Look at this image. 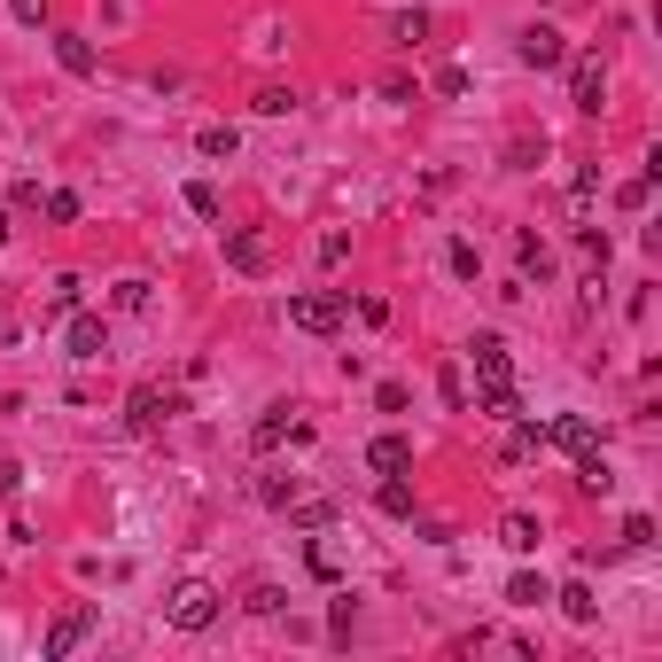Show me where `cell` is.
<instances>
[{
  "instance_id": "cell-17",
  "label": "cell",
  "mask_w": 662,
  "mask_h": 662,
  "mask_svg": "<svg viewBox=\"0 0 662 662\" xmlns=\"http://www.w3.org/2000/svg\"><path fill=\"white\" fill-rule=\"evenodd\" d=\"M429 32H437V16H429V9H397V16H390V47H405V55L422 47Z\"/></svg>"
},
{
  "instance_id": "cell-38",
  "label": "cell",
  "mask_w": 662,
  "mask_h": 662,
  "mask_svg": "<svg viewBox=\"0 0 662 662\" xmlns=\"http://www.w3.org/2000/svg\"><path fill=\"white\" fill-rule=\"evenodd\" d=\"M624 546L647 553V546H654V515H624Z\"/></svg>"
},
{
  "instance_id": "cell-3",
  "label": "cell",
  "mask_w": 662,
  "mask_h": 662,
  "mask_svg": "<svg viewBox=\"0 0 662 662\" xmlns=\"http://www.w3.org/2000/svg\"><path fill=\"white\" fill-rule=\"evenodd\" d=\"M94 624H102V608L94 601H78V608H55V624H47V639H40V654L47 662H63V654H78L94 639Z\"/></svg>"
},
{
  "instance_id": "cell-29",
  "label": "cell",
  "mask_w": 662,
  "mask_h": 662,
  "mask_svg": "<svg viewBox=\"0 0 662 662\" xmlns=\"http://www.w3.org/2000/svg\"><path fill=\"white\" fill-rule=\"evenodd\" d=\"M110 304H117V312H148V304H156V289H148L141 273H125V281L110 289Z\"/></svg>"
},
{
  "instance_id": "cell-28",
  "label": "cell",
  "mask_w": 662,
  "mask_h": 662,
  "mask_svg": "<svg viewBox=\"0 0 662 662\" xmlns=\"http://www.w3.org/2000/svg\"><path fill=\"white\" fill-rule=\"evenodd\" d=\"M180 203H188L195 218H226V203H218V188H211V180H188V188H180Z\"/></svg>"
},
{
  "instance_id": "cell-2",
  "label": "cell",
  "mask_w": 662,
  "mask_h": 662,
  "mask_svg": "<svg viewBox=\"0 0 662 662\" xmlns=\"http://www.w3.org/2000/svg\"><path fill=\"white\" fill-rule=\"evenodd\" d=\"M344 312H351L344 289H296L289 296V327H304V336H344Z\"/></svg>"
},
{
  "instance_id": "cell-7",
  "label": "cell",
  "mask_w": 662,
  "mask_h": 662,
  "mask_svg": "<svg viewBox=\"0 0 662 662\" xmlns=\"http://www.w3.org/2000/svg\"><path fill=\"white\" fill-rule=\"evenodd\" d=\"M515 55H523V70H561V63H569V40H561L553 24H523Z\"/></svg>"
},
{
  "instance_id": "cell-12",
  "label": "cell",
  "mask_w": 662,
  "mask_h": 662,
  "mask_svg": "<svg viewBox=\"0 0 662 662\" xmlns=\"http://www.w3.org/2000/svg\"><path fill=\"white\" fill-rule=\"evenodd\" d=\"M530 452H546V422H530V413H515V422H507V445H500V460H507V468H523Z\"/></svg>"
},
{
  "instance_id": "cell-22",
  "label": "cell",
  "mask_w": 662,
  "mask_h": 662,
  "mask_svg": "<svg viewBox=\"0 0 662 662\" xmlns=\"http://www.w3.org/2000/svg\"><path fill=\"white\" fill-rule=\"evenodd\" d=\"M593 203H601V164H576V180H569V211H576V226L593 218Z\"/></svg>"
},
{
  "instance_id": "cell-34",
  "label": "cell",
  "mask_w": 662,
  "mask_h": 662,
  "mask_svg": "<svg viewBox=\"0 0 662 662\" xmlns=\"http://www.w3.org/2000/svg\"><path fill=\"white\" fill-rule=\"evenodd\" d=\"M250 110H258V117H289V110H296V94H289V87H258V102H250Z\"/></svg>"
},
{
  "instance_id": "cell-33",
  "label": "cell",
  "mask_w": 662,
  "mask_h": 662,
  "mask_svg": "<svg viewBox=\"0 0 662 662\" xmlns=\"http://www.w3.org/2000/svg\"><path fill=\"white\" fill-rule=\"evenodd\" d=\"M242 608H250V616H281L289 593H281V585H250V593H242Z\"/></svg>"
},
{
  "instance_id": "cell-5",
  "label": "cell",
  "mask_w": 662,
  "mask_h": 662,
  "mask_svg": "<svg viewBox=\"0 0 662 662\" xmlns=\"http://www.w3.org/2000/svg\"><path fill=\"white\" fill-rule=\"evenodd\" d=\"M63 351H70L78 367L110 359V319H102V312H63Z\"/></svg>"
},
{
  "instance_id": "cell-35",
  "label": "cell",
  "mask_w": 662,
  "mask_h": 662,
  "mask_svg": "<svg viewBox=\"0 0 662 662\" xmlns=\"http://www.w3.org/2000/svg\"><path fill=\"white\" fill-rule=\"evenodd\" d=\"M437 397H445L452 413H468V374H460V367H445V374H437Z\"/></svg>"
},
{
  "instance_id": "cell-23",
  "label": "cell",
  "mask_w": 662,
  "mask_h": 662,
  "mask_svg": "<svg viewBox=\"0 0 662 662\" xmlns=\"http://www.w3.org/2000/svg\"><path fill=\"white\" fill-rule=\"evenodd\" d=\"M475 405L491 413V422H515V413H523V390H515V382H483V390H475Z\"/></svg>"
},
{
  "instance_id": "cell-19",
  "label": "cell",
  "mask_w": 662,
  "mask_h": 662,
  "mask_svg": "<svg viewBox=\"0 0 662 662\" xmlns=\"http://www.w3.org/2000/svg\"><path fill=\"white\" fill-rule=\"evenodd\" d=\"M538 538H546V530H538V515H523V507H515V515H500V546H507V553H538Z\"/></svg>"
},
{
  "instance_id": "cell-16",
  "label": "cell",
  "mask_w": 662,
  "mask_h": 662,
  "mask_svg": "<svg viewBox=\"0 0 662 662\" xmlns=\"http://www.w3.org/2000/svg\"><path fill=\"white\" fill-rule=\"evenodd\" d=\"M55 63H63L70 78H94V40H87V32H55Z\"/></svg>"
},
{
  "instance_id": "cell-15",
  "label": "cell",
  "mask_w": 662,
  "mask_h": 662,
  "mask_svg": "<svg viewBox=\"0 0 662 662\" xmlns=\"http://www.w3.org/2000/svg\"><path fill=\"white\" fill-rule=\"evenodd\" d=\"M546 445H553V452H585V445H593V422H585V413H553V422H546Z\"/></svg>"
},
{
  "instance_id": "cell-13",
  "label": "cell",
  "mask_w": 662,
  "mask_h": 662,
  "mask_svg": "<svg viewBox=\"0 0 662 662\" xmlns=\"http://www.w3.org/2000/svg\"><path fill=\"white\" fill-rule=\"evenodd\" d=\"M553 608H561L569 624H601V593L585 585V576H569V585H553Z\"/></svg>"
},
{
  "instance_id": "cell-27",
  "label": "cell",
  "mask_w": 662,
  "mask_h": 662,
  "mask_svg": "<svg viewBox=\"0 0 662 662\" xmlns=\"http://www.w3.org/2000/svg\"><path fill=\"white\" fill-rule=\"evenodd\" d=\"M445 266H452L460 281H475V273H483V250H475L468 234H452V242H445Z\"/></svg>"
},
{
  "instance_id": "cell-21",
  "label": "cell",
  "mask_w": 662,
  "mask_h": 662,
  "mask_svg": "<svg viewBox=\"0 0 662 662\" xmlns=\"http://www.w3.org/2000/svg\"><path fill=\"white\" fill-rule=\"evenodd\" d=\"M546 601H553V585H546L538 569H515L507 576V608H546Z\"/></svg>"
},
{
  "instance_id": "cell-4",
  "label": "cell",
  "mask_w": 662,
  "mask_h": 662,
  "mask_svg": "<svg viewBox=\"0 0 662 662\" xmlns=\"http://www.w3.org/2000/svg\"><path fill=\"white\" fill-rule=\"evenodd\" d=\"M561 70H569V110H585V117H601V110H608V63H601V55L585 47V55H569Z\"/></svg>"
},
{
  "instance_id": "cell-8",
  "label": "cell",
  "mask_w": 662,
  "mask_h": 662,
  "mask_svg": "<svg viewBox=\"0 0 662 662\" xmlns=\"http://www.w3.org/2000/svg\"><path fill=\"white\" fill-rule=\"evenodd\" d=\"M289 413H296V405H266V413H258V429H250L258 452H273L281 437H289V445H312V422H289Z\"/></svg>"
},
{
  "instance_id": "cell-24",
  "label": "cell",
  "mask_w": 662,
  "mask_h": 662,
  "mask_svg": "<svg viewBox=\"0 0 662 662\" xmlns=\"http://www.w3.org/2000/svg\"><path fill=\"white\" fill-rule=\"evenodd\" d=\"M281 515H289V530H327V523H336V507H327V500H289Z\"/></svg>"
},
{
  "instance_id": "cell-36",
  "label": "cell",
  "mask_w": 662,
  "mask_h": 662,
  "mask_svg": "<svg viewBox=\"0 0 662 662\" xmlns=\"http://www.w3.org/2000/svg\"><path fill=\"white\" fill-rule=\"evenodd\" d=\"M304 569H312V576H319V585H336V576H344V569H336V553H327V546H319V538H312V546H304Z\"/></svg>"
},
{
  "instance_id": "cell-26",
  "label": "cell",
  "mask_w": 662,
  "mask_h": 662,
  "mask_svg": "<svg viewBox=\"0 0 662 662\" xmlns=\"http://www.w3.org/2000/svg\"><path fill=\"white\" fill-rule=\"evenodd\" d=\"M258 500H266V507H289V500H296V475H289V468H258Z\"/></svg>"
},
{
  "instance_id": "cell-37",
  "label": "cell",
  "mask_w": 662,
  "mask_h": 662,
  "mask_svg": "<svg viewBox=\"0 0 662 662\" xmlns=\"http://www.w3.org/2000/svg\"><path fill=\"white\" fill-rule=\"evenodd\" d=\"M468 87H475V78H468V63H445V70H437V94H445V102H460Z\"/></svg>"
},
{
  "instance_id": "cell-40",
  "label": "cell",
  "mask_w": 662,
  "mask_h": 662,
  "mask_svg": "<svg viewBox=\"0 0 662 662\" xmlns=\"http://www.w3.org/2000/svg\"><path fill=\"white\" fill-rule=\"evenodd\" d=\"M647 195H654V180H647V172H639V180H624V188H616V203H624V211H647Z\"/></svg>"
},
{
  "instance_id": "cell-31",
  "label": "cell",
  "mask_w": 662,
  "mask_h": 662,
  "mask_svg": "<svg viewBox=\"0 0 662 662\" xmlns=\"http://www.w3.org/2000/svg\"><path fill=\"white\" fill-rule=\"evenodd\" d=\"M40 211H47L55 226H78V211H87V203H78V188H55V195H40Z\"/></svg>"
},
{
  "instance_id": "cell-42",
  "label": "cell",
  "mask_w": 662,
  "mask_h": 662,
  "mask_svg": "<svg viewBox=\"0 0 662 662\" xmlns=\"http://www.w3.org/2000/svg\"><path fill=\"white\" fill-rule=\"evenodd\" d=\"M9 16L16 24H47V0H9Z\"/></svg>"
},
{
  "instance_id": "cell-20",
  "label": "cell",
  "mask_w": 662,
  "mask_h": 662,
  "mask_svg": "<svg viewBox=\"0 0 662 662\" xmlns=\"http://www.w3.org/2000/svg\"><path fill=\"white\" fill-rule=\"evenodd\" d=\"M374 507H382L390 523H405V515L422 507V500H413V483H405V475H382V483H374Z\"/></svg>"
},
{
  "instance_id": "cell-14",
  "label": "cell",
  "mask_w": 662,
  "mask_h": 662,
  "mask_svg": "<svg viewBox=\"0 0 662 662\" xmlns=\"http://www.w3.org/2000/svg\"><path fill=\"white\" fill-rule=\"evenodd\" d=\"M576 491H585V500H608V491H616V468L601 460V445L576 452Z\"/></svg>"
},
{
  "instance_id": "cell-39",
  "label": "cell",
  "mask_w": 662,
  "mask_h": 662,
  "mask_svg": "<svg viewBox=\"0 0 662 662\" xmlns=\"http://www.w3.org/2000/svg\"><path fill=\"white\" fill-rule=\"evenodd\" d=\"M344 258H351V234H344V226L319 234V266H344Z\"/></svg>"
},
{
  "instance_id": "cell-18",
  "label": "cell",
  "mask_w": 662,
  "mask_h": 662,
  "mask_svg": "<svg viewBox=\"0 0 662 662\" xmlns=\"http://www.w3.org/2000/svg\"><path fill=\"white\" fill-rule=\"evenodd\" d=\"M515 266H523V281H553V250H546V242H538L530 226L515 234Z\"/></svg>"
},
{
  "instance_id": "cell-9",
  "label": "cell",
  "mask_w": 662,
  "mask_h": 662,
  "mask_svg": "<svg viewBox=\"0 0 662 662\" xmlns=\"http://www.w3.org/2000/svg\"><path fill=\"white\" fill-rule=\"evenodd\" d=\"M468 367H475V382H515V351H507V336H475V344H468Z\"/></svg>"
},
{
  "instance_id": "cell-25",
  "label": "cell",
  "mask_w": 662,
  "mask_h": 662,
  "mask_svg": "<svg viewBox=\"0 0 662 662\" xmlns=\"http://www.w3.org/2000/svg\"><path fill=\"white\" fill-rule=\"evenodd\" d=\"M234 148H242V133H234V125H203V133H195V156H211V164H226Z\"/></svg>"
},
{
  "instance_id": "cell-43",
  "label": "cell",
  "mask_w": 662,
  "mask_h": 662,
  "mask_svg": "<svg viewBox=\"0 0 662 662\" xmlns=\"http://www.w3.org/2000/svg\"><path fill=\"white\" fill-rule=\"evenodd\" d=\"M0 242H9V211H0Z\"/></svg>"
},
{
  "instance_id": "cell-6",
  "label": "cell",
  "mask_w": 662,
  "mask_h": 662,
  "mask_svg": "<svg viewBox=\"0 0 662 662\" xmlns=\"http://www.w3.org/2000/svg\"><path fill=\"white\" fill-rule=\"evenodd\" d=\"M172 413H188V397H180V390H133V397H125V429H133V437H148V429L172 422Z\"/></svg>"
},
{
  "instance_id": "cell-10",
  "label": "cell",
  "mask_w": 662,
  "mask_h": 662,
  "mask_svg": "<svg viewBox=\"0 0 662 662\" xmlns=\"http://www.w3.org/2000/svg\"><path fill=\"white\" fill-rule=\"evenodd\" d=\"M367 468L374 475H413V437H397V429L367 437Z\"/></svg>"
},
{
  "instance_id": "cell-1",
  "label": "cell",
  "mask_w": 662,
  "mask_h": 662,
  "mask_svg": "<svg viewBox=\"0 0 662 662\" xmlns=\"http://www.w3.org/2000/svg\"><path fill=\"white\" fill-rule=\"evenodd\" d=\"M218 616H226V593L211 585V576H180V585L164 593V624L188 631V639H195V631H211Z\"/></svg>"
},
{
  "instance_id": "cell-11",
  "label": "cell",
  "mask_w": 662,
  "mask_h": 662,
  "mask_svg": "<svg viewBox=\"0 0 662 662\" xmlns=\"http://www.w3.org/2000/svg\"><path fill=\"white\" fill-rule=\"evenodd\" d=\"M226 266H234L242 281H258V273H266V234H250V226H234V234H226Z\"/></svg>"
},
{
  "instance_id": "cell-41",
  "label": "cell",
  "mask_w": 662,
  "mask_h": 662,
  "mask_svg": "<svg viewBox=\"0 0 662 662\" xmlns=\"http://www.w3.org/2000/svg\"><path fill=\"white\" fill-rule=\"evenodd\" d=\"M16 491H24V460H0V507H9Z\"/></svg>"
},
{
  "instance_id": "cell-32",
  "label": "cell",
  "mask_w": 662,
  "mask_h": 662,
  "mask_svg": "<svg viewBox=\"0 0 662 662\" xmlns=\"http://www.w3.org/2000/svg\"><path fill=\"white\" fill-rule=\"evenodd\" d=\"M538 156H546V141L515 133V141H507V172H538Z\"/></svg>"
},
{
  "instance_id": "cell-30",
  "label": "cell",
  "mask_w": 662,
  "mask_h": 662,
  "mask_svg": "<svg viewBox=\"0 0 662 662\" xmlns=\"http://www.w3.org/2000/svg\"><path fill=\"white\" fill-rule=\"evenodd\" d=\"M78 296H87V281H78V273H55V289H47V312L63 319V312H78Z\"/></svg>"
}]
</instances>
